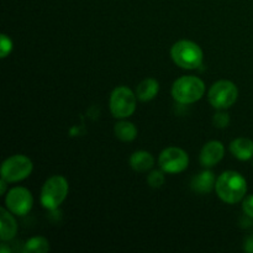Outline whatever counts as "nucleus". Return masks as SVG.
Listing matches in <instances>:
<instances>
[{
  "mask_svg": "<svg viewBox=\"0 0 253 253\" xmlns=\"http://www.w3.org/2000/svg\"><path fill=\"white\" fill-rule=\"evenodd\" d=\"M215 189L222 202L227 204H236L246 195L247 182L240 173L227 170L217 178Z\"/></svg>",
  "mask_w": 253,
  "mask_h": 253,
  "instance_id": "1",
  "label": "nucleus"
},
{
  "mask_svg": "<svg viewBox=\"0 0 253 253\" xmlns=\"http://www.w3.org/2000/svg\"><path fill=\"white\" fill-rule=\"evenodd\" d=\"M205 93V84L194 76H184L173 83L172 96L179 104H193L202 99Z\"/></svg>",
  "mask_w": 253,
  "mask_h": 253,
  "instance_id": "2",
  "label": "nucleus"
},
{
  "mask_svg": "<svg viewBox=\"0 0 253 253\" xmlns=\"http://www.w3.org/2000/svg\"><path fill=\"white\" fill-rule=\"evenodd\" d=\"M170 56L177 66L184 69H197L203 63V51L199 44L189 40L175 42L170 49Z\"/></svg>",
  "mask_w": 253,
  "mask_h": 253,
  "instance_id": "3",
  "label": "nucleus"
},
{
  "mask_svg": "<svg viewBox=\"0 0 253 253\" xmlns=\"http://www.w3.org/2000/svg\"><path fill=\"white\" fill-rule=\"evenodd\" d=\"M68 182L62 175H53L44 182L41 190V203L46 209L56 210L68 194Z\"/></svg>",
  "mask_w": 253,
  "mask_h": 253,
  "instance_id": "4",
  "label": "nucleus"
},
{
  "mask_svg": "<svg viewBox=\"0 0 253 253\" xmlns=\"http://www.w3.org/2000/svg\"><path fill=\"white\" fill-rule=\"evenodd\" d=\"M136 94L127 86H118L110 95V111L115 118L125 119L132 115L136 110Z\"/></svg>",
  "mask_w": 253,
  "mask_h": 253,
  "instance_id": "5",
  "label": "nucleus"
},
{
  "mask_svg": "<svg viewBox=\"0 0 253 253\" xmlns=\"http://www.w3.org/2000/svg\"><path fill=\"white\" fill-rule=\"evenodd\" d=\"M209 101L217 110H225L234 105L239 98V89L232 82L219 81L209 90Z\"/></svg>",
  "mask_w": 253,
  "mask_h": 253,
  "instance_id": "6",
  "label": "nucleus"
},
{
  "mask_svg": "<svg viewBox=\"0 0 253 253\" xmlns=\"http://www.w3.org/2000/svg\"><path fill=\"white\" fill-rule=\"evenodd\" d=\"M31 160L24 155H15L4 161L1 166V178L9 183L20 182L32 172Z\"/></svg>",
  "mask_w": 253,
  "mask_h": 253,
  "instance_id": "7",
  "label": "nucleus"
},
{
  "mask_svg": "<svg viewBox=\"0 0 253 253\" xmlns=\"http://www.w3.org/2000/svg\"><path fill=\"white\" fill-rule=\"evenodd\" d=\"M160 167L166 173H180L187 169L189 157L184 150L178 147H168L160 155Z\"/></svg>",
  "mask_w": 253,
  "mask_h": 253,
  "instance_id": "8",
  "label": "nucleus"
},
{
  "mask_svg": "<svg viewBox=\"0 0 253 253\" xmlns=\"http://www.w3.org/2000/svg\"><path fill=\"white\" fill-rule=\"evenodd\" d=\"M5 204H6L7 210L15 215H26L27 212L31 210L32 204H34V198L30 190L26 188L16 187L12 188L6 195L5 199Z\"/></svg>",
  "mask_w": 253,
  "mask_h": 253,
  "instance_id": "9",
  "label": "nucleus"
},
{
  "mask_svg": "<svg viewBox=\"0 0 253 253\" xmlns=\"http://www.w3.org/2000/svg\"><path fill=\"white\" fill-rule=\"evenodd\" d=\"M225 147L220 141H210L203 147L200 152V163L204 167H212L222 160Z\"/></svg>",
  "mask_w": 253,
  "mask_h": 253,
  "instance_id": "10",
  "label": "nucleus"
},
{
  "mask_svg": "<svg viewBox=\"0 0 253 253\" xmlns=\"http://www.w3.org/2000/svg\"><path fill=\"white\" fill-rule=\"evenodd\" d=\"M11 214L10 210L7 211L4 208L0 209V239L2 242L9 241L16 236L17 224Z\"/></svg>",
  "mask_w": 253,
  "mask_h": 253,
  "instance_id": "11",
  "label": "nucleus"
},
{
  "mask_svg": "<svg viewBox=\"0 0 253 253\" xmlns=\"http://www.w3.org/2000/svg\"><path fill=\"white\" fill-rule=\"evenodd\" d=\"M216 184V180H215L214 173L210 172V170H204V172L199 173L198 175H195L192 179V189L195 193H199V194H207L212 190V188Z\"/></svg>",
  "mask_w": 253,
  "mask_h": 253,
  "instance_id": "12",
  "label": "nucleus"
},
{
  "mask_svg": "<svg viewBox=\"0 0 253 253\" xmlns=\"http://www.w3.org/2000/svg\"><path fill=\"white\" fill-rule=\"evenodd\" d=\"M232 155L240 161H249L253 157V141L250 138H236L230 145Z\"/></svg>",
  "mask_w": 253,
  "mask_h": 253,
  "instance_id": "13",
  "label": "nucleus"
},
{
  "mask_svg": "<svg viewBox=\"0 0 253 253\" xmlns=\"http://www.w3.org/2000/svg\"><path fill=\"white\" fill-rule=\"evenodd\" d=\"M153 165H155V160H153L152 155L146 151H137V152L132 153L130 157V166L136 172H148L153 167Z\"/></svg>",
  "mask_w": 253,
  "mask_h": 253,
  "instance_id": "14",
  "label": "nucleus"
},
{
  "mask_svg": "<svg viewBox=\"0 0 253 253\" xmlns=\"http://www.w3.org/2000/svg\"><path fill=\"white\" fill-rule=\"evenodd\" d=\"M158 90H160L158 82L153 78H147L138 84L136 89V96L141 101H150L157 95Z\"/></svg>",
  "mask_w": 253,
  "mask_h": 253,
  "instance_id": "15",
  "label": "nucleus"
},
{
  "mask_svg": "<svg viewBox=\"0 0 253 253\" xmlns=\"http://www.w3.org/2000/svg\"><path fill=\"white\" fill-rule=\"evenodd\" d=\"M115 135L123 142H131L136 138L137 136V128L133 125L132 123H128V121H120L115 125Z\"/></svg>",
  "mask_w": 253,
  "mask_h": 253,
  "instance_id": "16",
  "label": "nucleus"
},
{
  "mask_svg": "<svg viewBox=\"0 0 253 253\" xmlns=\"http://www.w3.org/2000/svg\"><path fill=\"white\" fill-rule=\"evenodd\" d=\"M49 251V244L44 237H32L25 244L24 252L30 253H46Z\"/></svg>",
  "mask_w": 253,
  "mask_h": 253,
  "instance_id": "17",
  "label": "nucleus"
},
{
  "mask_svg": "<svg viewBox=\"0 0 253 253\" xmlns=\"http://www.w3.org/2000/svg\"><path fill=\"white\" fill-rule=\"evenodd\" d=\"M147 183L152 188H161L165 184V175L160 170H153V172H151L148 174Z\"/></svg>",
  "mask_w": 253,
  "mask_h": 253,
  "instance_id": "18",
  "label": "nucleus"
},
{
  "mask_svg": "<svg viewBox=\"0 0 253 253\" xmlns=\"http://www.w3.org/2000/svg\"><path fill=\"white\" fill-rule=\"evenodd\" d=\"M12 51V41L7 35H1V42H0V57L5 58L10 52Z\"/></svg>",
  "mask_w": 253,
  "mask_h": 253,
  "instance_id": "19",
  "label": "nucleus"
},
{
  "mask_svg": "<svg viewBox=\"0 0 253 253\" xmlns=\"http://www.w3.org/2000/svg\"><path fill=\"white\" fill-rule=\"evenodd\" d=\"M212 123H214V125L216 127L224 128L226 126H229L230 116L226 113H216L214 115V119H212Z\"/></svg>",
  "mask_w": 253,
  "mask_h": 253,
  "instance_id": "20",
  "label": "nucleus"
},
{
  "mask_svg": "<svg viewBox=\"0 0 253 253\" xmlns=\"http://www.w3.org/2000/svg\"><path fill=\"white\" fill-rule=\"evenodd\" d=\"M242 210H244L245 215L253 219V195H249L245 198L244 203H242Z\"/></svg>",
  "mask_w": 253,
  "mask_h": 253,
  "instance_id": "21",
  "label": "nucleus"
},
{
  "mask_svg": "<svg viewBox=\"0 0 253 253\" xmlns=\"http://www.w3.org/2000/svg\"><path fill=\"white\" fill-rule=\"evenodd\" d=\"M245 251L253 253V235L247 237L245 241Z\"/></svg>",
  "mask_w": 253,
  "mask_h": 253,
  "instance_id": "22",
  "label": "nucleus"
},
{
  "mask_svg": "<svg viewBox=\"0 0 253 253\" xmlns=\"http://www.w3.org/2000/svg\"><path fill=\"white\" fill-rule=\"evenodd\" d=\"M6 180L5 179H2L1 178V180H0V187H1V189H0V193H1V194H4L5 193V190H6Z\"/></svg>",
  "mask_w": 253,
  "mask_h": 253,
  "instance_id": "23",
  "label": "nucleus"
}]
</instances>
